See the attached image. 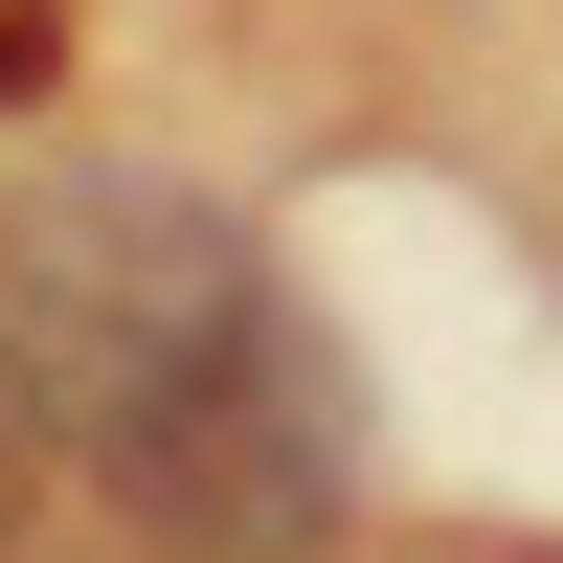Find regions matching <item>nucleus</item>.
Here are the masks:
<instances>
[{
    "label": "nucleus",
    "instance_id": "nucleus-1",
    "mask_svg": "<svg viewBox=\"0 0 563 563\" xmlns=\"http://www.w3.org/2000/svg\"><path fill=\"white\" fill-rule=\"evenodd\" d=\"M0 384L68 474L135 496L158 563H339L361 519V361L294 316L225 180L23 158L0 180Z\"/></svg>",
    "mask_w": 563,
    "mask_h": 563
},
{
    "label": "nucleus",
    "instance_id": "nucleus-2",
    "mask_svg": "<svg viewBox=\"0 0 563 563\" xmlns=\"http://www.w3.org/2000/svg\"><path fill=\"white\" fill-rule=\"evenodd\" d=\"M45 474H68V451H45V406L0 384V563H23V519H45Z\"/></svg>",
    "mask_w": 563,
    "mask_h": 563
},
{
    "label": "nucleus",
    "instance_id": "nucleus-3",
    "mask_svg": "<svg viewBox=\"0 0 563 563\" xmlns=\"http://www.w3.org/2000/svg\"><path fill=\"white\" fill-rule=\"evenodd\" d=\"M429 563H563V541H429Z\"/></svg>",
    "mask_w": 563,
    "mask_h": 563
}]
</instances>
